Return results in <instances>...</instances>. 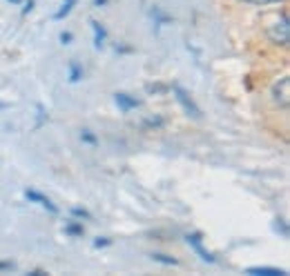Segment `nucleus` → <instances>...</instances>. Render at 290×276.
Returning <instances> with one entry per match:
<instances>
[{
  "mask_svg": "<svg viewBox=\"0 0 290 276\" xmlns=\"http://www.w3.org/2000/svg\"><path fill=\"white\" fill-rule=\"evenodd\" d=\"M114 103H116V107H118L123 114H130V111H134V110L141 107V100H138L136 96L125 94V92H116V94H114Z\"/></svg>",
  "mask_w": 290,
  "mask_h": 276,
  "instance_id": "39448f33",
  "label": "nucleus"
},
{
  "mask_svg": "<svg viewBox=\"0 0 290 276\" xmlns=\"http://www.w3.org/2000/svg\"><path fill=\"white\" fill-rule=\"evenodd\" d=\"M92 2H94V7H105L110 0H92Z\"/></svg>",
  "mask_w": 290,
  "mask_h": 276,
  "instance_id": "a878e982",
  "label": "nucleus"
},
{
  "mask_svg": "<svg viewBox=\"0 0 290 276\" xmlns=\"http://www.w3.org/2000/svg\"><path fill=\"white\" fill-rule=\"evenodd\" d=\"M29 276H47V272L45 270H32L29 272Z\"/></svg>",
  "mask_w": 290,
  "mask_h": 276,
  "instance_id": "393cba45",
  "label": "nucleus"
},
{
  "mask_svg": "<svg viewBox=\"0 0 290 276\" xmlns=\"http://www.w3.org/2000/svg\"><path fill=\"white\" fill-rule=\"evenodd\" d=\"M246 274H250V276H286V270H279V267H248Z\"/></svg>",
  "mask_w": 290,
  "mask_h": 276,
  "instance_id": "6e6552de",
  "label": "nucleus"
},
{
  "mask_svg": "<svg viewBox=\"0 0 290 276\" xmlns=\"http://www.w3.org/2000/svg\"><path fill=\"white\" fill-rule=\"evenodd\" d=\"M107 245H112V239H107V236H98V239L94 240L96 250H100V247H107Z\"/></svg>",
  "mask_w": 290,
  "mask_h": 276,
  "instance_id": "f3484780",
  "label": "nucleus"
},
{
  "mask_svg": "<svg viewBox=\"0 0 290 276\" xmlns=\"http://www.w3.org/2000/svg\"><path fill=\"white\" fill-rule=\"evenodd\" d=\"M14 263H11V260H0V272H11L14 270Z\"/></svg>",
  "mask_w": 290,
  "mask_h": 276,
  "instance_id": "aec40b11",
  "label": "nucleus"
},
{
  "mask_svg": "<svg viewBox=\"0 0 290 276\" xmlns=\"http://www.w3.org/2000/svg\"><path fill=\"white\" fill-rule=\"evenodd\" d=\"M274 232H277V234H281L284 239H288V236H290L288 223H286L284 219H274Z\"/></svg>",
  "mask_w": 290,
  "mask_h": 276,
  "instance_id": "4468645a",
  "label": "nucleus"
},
{
  "mask_svg": "<svg viewBox=\"0 0 290 276\" xmlns=\"http://www.w3.org/2000/svg\"><path fill=\"white\" fill-rule=\"evenodd\" d=\"M90 25H92V32H94V47L96 49H103V47H105V40H107L105 27L100 25L98 20H90Z\"/></svg>",
  "mask_w": 290,
  "mask_h": 276,
  "instance_id": "0eeeda50",
  "label": "nucleus"
},
{
  "mask_svg": "<svg viewBox=\"0 0 290 276\" xmlns=\"http://www.w3.org/2000/svg\"><path fill=\"white\" fill-rule=\"evenodd\" d=\"M34 2H36V0H27L25 7H22V16H27V14H29V11L34 9Z\"/></svg>",
  "mask_w": 290,
  "mask_h": 276,
  "instance_id": "4be33fe9",
  "label": "nucleus"
},
{
  "mask_svg": "<svg viewBox=\"0 0 290 276\" xmlns=\"http://www.w3.org/2000/svg\"><path fill=\"white\" fill-rule=\"evenodd\" d=\"M25 198L29 201V203H36V205H40L42 209H47L49 214H58L60 209L56 207V205L49 201L45 194H40V192H36V189H25Z\"/></svg>",
  "mask_w": 290,
  "mask_h": 276,
  "instance_id": "423d86ee",
  "label": "nucleus"
},
{
  "mask_svg": "<svg viewBox=\"0 0 290 276\" xmlns=\"http://www.w3.org/2000/svg\"><path fill=\"white\" fill-rule=\"evenodd\" d=\"M148 92H168L165 85H148Z\"/></svg>",
  "mask_w": 290,
  "mask_h": 276,
  "instance_id": "5701e85b",
  "label": "nucleus"
},
{
  "mask_svg": "<svg viewBox=\"0 0 290 276\" xmlns=\"http://www.w3.org/2000/svg\"><path fill=\"white\" fill-rule=\"evenodd\" d=\"M185 243L190 245L192 250L201 256V260H206V263H216L214 254L203 247V234H201V232H192V234H188V236H185Z\"/></svg>",
  "mask_w": 290,
  "mask_h": 276,
  "instance_id": "20e7f679",
  "label": "nucleus"
},
{
  "mask_svg": "<svg viewBox=\"0 0 290 276\" xmlns=\"http://www.w3.org/2000/svg\"><path fill=\"white\" fill-rule=\"evenodd\" d=\"M272 100H274V105H279L281 110H288V105H290V78L288 76H284L281 80H277L272 85Z\"/></svg>",
  "mask_w": 290,
  "mask_h": 276,
  "instance_id": "7ed1b4c3",
  "label": "nucleus"
},
{
  "mask_svg": "<svg viewBox=\"0 0 290 276\" xmlns=\"http://www.w3.org/2000/svg\"><path fill=\"white\" fill-rule=\"evenodd\" d=\"M11 5H18V2H22V0H9Z\"/></svg>",
  "mask_w": 290,
  "mask_h": 276,
  "instance_id": "bb28decb",
  "label": "nucleus"
},
{
  "mask_svg": "<svg viewBox=\"0 0 290 276\" xmlns=\"http://www.w3.org/2000/svg\"><path fill=\"white\" fill-rule=\"evenodd\" d=\"M83 74H85L83 67H80L76 60L69 63V83H80V80H83Z\"/></svg>",
  "mask_w": 290,
  "mask_h": 276,
  "instance_id": "9b49d317",
  "label": "nucleus"
},
{
  "mask_svg": "<svg viewBox=\"0 0 290 276\" xmlns=\"http://www.w3.org/2000/svg\"><path fill=\"white\" fill-rule=\"evenodd\" d=\"M76 2L78 0H63V5H60V9L54 14V20H65V18L74 11V7H76Z\"/></svg>",
  "mask_w": 290,
  "mask_h": 276,
  "instance_id": "1a4fd4ad",
  "label": "nucleus"
},
{
  "mask_svg": "<svg viewBox=\"0 0 290 276\" xmlns=\"http://www.w3.org/2000/svg\"><path fill=\"white\" fill-rule=\"evenodd\" d=\"M116 52H118V54H130V52H134V49L125 47V45H116Z\"/></svg>",
  "mask_w": 290,
  "mask_h": 276,
  "instance_id": "b1692460",
  "label": "nucleus"
},
{
  "mask_svg": "<svg viewBox=\"0 0 290 276\" xmlns=\"http://www.w3.org/2000/svg\"><path fill=\"white\" fill-rule=\"evenodd\" d=\"M80 141H83L85 145H92V147L98 145V138H96V136L92 134L90 129H83V131H80Z\"/></svg>",
  "mask_w": 290,
  "mask_h": 276,
  "instance_id": "2eb2a0df",
  "label": "nucleus"
},
{
  "mask_svg": "<svg viewBox=\"0 0 290 276\" xmlns=\"http://www.w3.org/2000/svg\"><path fill=\"white\" fill-rule=\"evenodd\" d=\"M65 234L67 236H83L85 234V227H83V223H76V221H69L67 225H65Z\"/></svg>",
  "mask_w": 290,
  "mask_h": 276,
  "instance_id": "f8f14e48",
  "label": "nucleus"
},
{
  "mask_svg": "<svg viewBox=\"0 0 290 276\" xmlns=\"http://www.w3.org/2000/svg\"><path fill=\"white\" fill-rule=\"evenodd\" d=\"M172 94H174V98L179 100V105L183 107V111L190 116V118H194V120L203 118V114H201V107L194 103V98H192V96L188 94V92H185L181 85H172Z\"/></svg>",
  "mask_w": 290,
  "mask_h": 276,
  "instance_id": "f03ea898",
  "label": "nucleus"
},
{
  "mask_svg": "<svg viewBox=\"0 0 290 276\" xmlns=\"http://www.w3.org/2000/svg\"><path fill=\"white\" fill-rule=\"evenodd\" d=\"M72 40H74V36H72L69 32H63V34H60V42H63V45H69Z\"/></svg>",
  "mask_w": 290,
  "mask_h": 276,
  "instance_id": "412c9836",
  "label": "nucleus"
},
{
  "mask_svg": "<svg viewBox=\"0 0 290 276\" xmlns=\"http://www.w3.org/2000/svg\"><path fill=\"white\" fill-rule=\"evenodd\" d=\"M152 18L156 25H168V22H172V16H168V14H163L161 11V7H152Z\"/></svg>",
  "mask_w": 290,
  "mask_h": 276,
  "instance_id": "ddd939ff",
  "label": "nucleus"
},
{
  "mask_svg": "<svg viewBox=\"0 0 290 276\" xmlns=\"http://www.w3.org/2000/svg\"><path fill=\"white\" fill-rule=\"evenodd\" d=\"M36 110H38V125H36V127H40V125H45V120H47V114H45V107H42V105H36Z\"/></svg>",
  "mask_w": 290,
  "mask_h": 276,
  "instance_id": "a211bd4d",
  "label": "nucleus"
},
{
  "mask_svg": "<svg viewBox=\"0 0 290 276\" xmlns=\"http://www.w3.org/2000/svg\"><path fill=\"white\" fill-rule=\"evenodd\" d=\"M268 38L274 42V45L288 47V45H290V20H288V14H281L279 20L274 22V25H270Z\"/></svg>",
  "mask_w": 290,
  "mask_h": 276,
  "instance_id": "f257e3e1",
  "label": "nucleus"
},
{
  "mask_svg": "<svg viewBox=\"0 0 290 276\" xmlns=\"http://www.w3.org/2000/svg\"><path fill=\"white\" fill-rule=\"evenodd\" d=\"M150 256H152V260L161 263V265H170V267H176V265H179V260L174 258V256H170V254H161V252H154V254H150Z\"/></svg>",
  "mask_w": 290,
  "mask_h": 276,
  "instance_id": "9d476101",
  "label": "nucleus"
},
{
  "mask_svg": "<svg viewBox=\"0 0 290 276\" xmlns=\"http://www.w3.org/2000/svg\"><path fill=\"white\" fill-rule=\"evenodd\" d=\"M72 216L74 219H85V221H92V214L83 207H72Z\"/></svg>",
  "mask_w": 290,
  "mask_h": 276,
  "instance_id": "dca6fc26",
  "label": "nucleus"
},
{
  "mask_svg": "<svg viewBox=\"0 0 290 276\" xmlns=\"http://www.w3.org/2000/svg\"><path fill=\"white\" fill-rule=\"evenodd\" d=\"M241 2H248V5H272V2H281V0H241Z\"/></svg>",
  "mask_w": 290,
  "mask_h": 276,
  "instance_id": "6ab92c4d",
  "label": "nucleus"
}]
</instances>
